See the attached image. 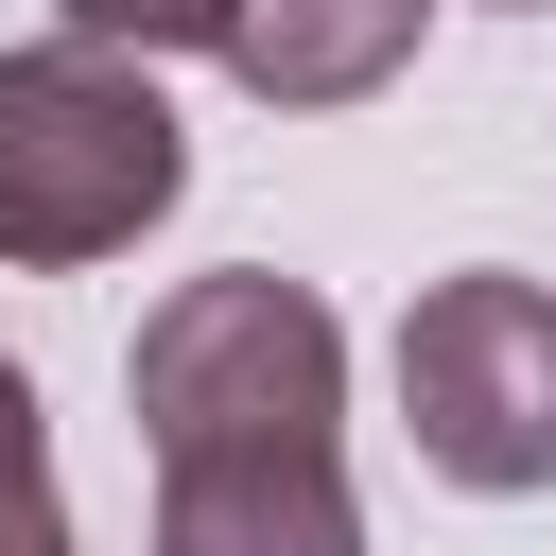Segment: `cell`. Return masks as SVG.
<instances>
[{"mask_svg": "<svg viewBox=\"0 0 556 556\" xmlns=\"http://www.w3.org/2000/svg\"><path fill=\"white\" fill-rule=\"evenodd\" d=\"M504 17H556V0H504Z\"/></svg>", "mask_w": 556, "mask_h": 556, "instance_id": "cell-9", "label": "cell"}, {"mask_svg": "<svg viewBox=\"0 0 556 556\" xmlns=\"http://www.w3.org/2000/svg\"><path fill=\"white\" fill-rule=\"evenodd\" d=\"M52 35H87V52H226V0H52Z\"/></svg>", "mask_w": 556, "mask_h": 556, "instance_id": "cell-6", "label": "cell"}, {"mask_svg": "<svg viewBox=\"0 0 556 556\" xmlns=\"http://www.w3.org/2000/svg\"><path fill=\"white\" fill-rule=\"evenodd\" d=\"M122 400H139L156 469H191V452H348V313L278 261L174 278L122 348Z\"/></svg>", "mask_w": 556, "mask_h": 556, "instance_id": "cell-2", "label": "cell"}, {"mask_svg": "<svg viewBox=\"0 0 556 556\" xmlns=\"http://www.w3.org/2000/svg\"><path fill=\"white\" fill-rule=\"evenodd\" d=\"M417 35H434V0H226V52L208 70L243 104H278V122H330V104L400 87Z\"/></svg>", "mask_w": 556, "mask_h": 556, "instance_id": "cell-5", "label": "cell"}, {"mask_svg": "<svg viewBox=\"0 0 556 556\" xmlns=\"http://www.w3.org/2000/svg\"><path fill=\"white\" fill-rule=\"evenodd\" d=\"M0 556H70V504H52V521H17V539H0Z\"/></svg>", "mask_w": 556, "mask_h": 556, "instance_id": "cell-8", "label": "cell"}, {"mask_svg": "<svg viewBox=\"0 0 556 556\" xmlns=\"http://www.w3.org/2000/svg\"><path fill=\"white\" fill-rule=\"evenodd\" d=\"M400 434L434 486L469 504H539L556 486V278L469 261L400 313Z\"/></svg>", "mask_w": 556, "mask_h": 556, "instance_id": "cell-3", "label": "cell"}, {"mask_svg": "<svg viewBox=\"0 0 556 556\" xmlns=\"http://www.w3.org/2000/svg\"><path fill=\"white\" fill-rule=\"evenodd\" d=\"M174 191H191V122L139 52H87V35L0 52V261L17 278L122 261L139 226H174Z\"/></svg>", "mask_w": 556, "mask_h": 556, "instance_id": "cell-1", "label": "cell"}, {"mask_svg": "<svg viewBox=\"0 0 556 556\" xmlns=\"http://www.w3.org/2000/svg\"><path fill=\"white\" fill-rule=\"evenodd\" d=\"M156 556H365L348 452H191V469H156Z\"/></svg>", "mask_w": 556, "mask_h": 556, "instance_id": "cell-4", "label": "cell"}, {"mask_svg": "<svg viewBox=\"0 0 556 556\" xmlns=\"http://www.w3.org/2000/svg\"><path fill=\"white\" fill-rule=\"evenodd\" d=\"M17 521H52V417H35V382L0 365V539Z\"/></svg>", "mask_w": 556, "mask_h": 556, "instance_id": "cell-7", "label": "cell"}]
</instances>
